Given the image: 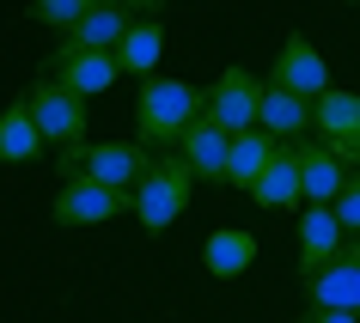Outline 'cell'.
I'll return each mask as SVG.
<instances>
[{
  "instance_id": "22",
  "label": "cell",
  "mask_w": 360,
  "mask_h": 323,
  "mask_svg": "<svg viewBox=\"0 0 360 323\" xmlns=\"http://www.w3.org/2000/svg\"><path fill=\"white\" fill-rule=\"evenodd\" d=\"M342 220V232H348V244H360V171H348V183H342V195L330 202Z\"/></svg>"
},
{
  "instance_id": "10",
  "label": "cell",
  "mask_w": 360,
  "mask_h": 323,
  "mask_svg": "<svg viewBox=\"0 0 360 323\" xmlns=\"http://www.w3.org/2000/svg\"><path fill=\"white\" fill-rule=\"evenodd\" d=\"M342 250H348V232H342L336 208H305L300 213V275H305V281L323 275Z\"/></svg>"
},
{
  "instance_id": "1",
  "label": "cell",
  "mask_w": 360,
  "mask_h": 323,
  "mask_svg": "<svg viewBox=\"0 0 360 323\" xmlns=\"http://www.w3.org/2000/svg\"><path fill=\"white\" fill-rule=\"evenodd\" d=\"M195 122H202V86L171 79V74L141 79V92H134V134H141V147H177Z\"/></svg>"
},
{
  "instance_id": "25",
  "label": "cell",
  "mask_w": 360,
  "mask_h": 323,
  "mask_svg": "<svg viewBox=\"0 0 360 323\" xmlns=\"http://www.w3.org/2000/svg\"><path fill=\"white\" fill-rule=\"evenodd\" d=\"M348 171H360V147H354V159H348Z\"/></svg>"
},
{
  "instance_id": "7",
  "label": "cell",
  "mask_w": 360,
  "mask_h": 323,
  "mask_svg": "<svg viewBox=\"0 0 360 323\" xmlns=\"http://www.w3.org/2000/svg\"><path fill=\"white\" fill-rule=\"evenodd\" d=\"M129 31H134V13H129V6H122V0H98L92 13H86V19H79L74 31H68V37L56 43L49 67H56V61H74V55H86V49H116V43L129 37Z\"/></svg>"
},
{
  "instance_id": "23",
  "label": "cell",
  "mask_w": 360,
  "mask_h": 323,
  "mask_svg": "<svg viewBox=\"0 0 360 323\" xmlns=\"http://www.w3.org/2000/svg\"><path fill=\"white\" fill-rule=\"evenodd\" d=\"M300 323H360V311H323V305H305Z\"/></svg>"
},
{
  "instance_id": "6",
  "label": "cell",
  "mask_w": 360,
  "mask_h": 323,
  "mask_svg": "<svg viewBox=\"0 0 360 323\" xmlns=\"http://www.w3.org/2000/svg\"><path fill=\"white\" fill-rule=\"evenodd\" d=\"M129 208H134L129 190H104L92 177H61L56 202H49L56 226H110V220H122Z\"/></svg>"
},
{
  "instance_id": "17",
  "label": "cell",
  "mask_w": 360,
  "mask_h": 323,
  "mask_svg": "<svg viewBox=\"0 0 360 323\" xmlns=\"http://www.w3.org/2000/svg\"><path fill=\"white\" fill-rule=\"evenodd\" d=\"M56 79L74 98H98V92H110L116 79H122V67H116V49H86L74 61H56Z\"/></svg>"
},
{
  "instance_id": "12",
  "label": "cell",
  "mask_w": 360,
  "mask_h": 323,
  "mask_svg": "<svg viewBox=\"0 0 360 323\" xmlns=\"http://www.w3.org/2000/svg\"><path fill=\"white\" fill-rule=\"evenodd\" d=\"M177 159L195 171V183H226V165H232V134L214 128L208 116L195 122L184 140H177Z\"/></svg>"
},
{
  "instance_id": "19",
  "label": "cell",
  "mask_w": 360,
  "mask_h": 323,
  "mask_svg": "<svg viewBox=\"0 0 360 323\" xmlns=\"http://www.w3.org/2000/svg\"><path fill=\"white\" fill-rule=\"evenodd\" d=\"M159 55H165V25L159 19H134V31L116 43V67L122 74H141V79L159 74Z\"/></svg>"
},
{
  "instance_id": "21",
  "label": "cell",
  "mask_w": 360,
  "mask_h": 323,
  "mask_svg": "<svg viewBox=\"0 0 360 323\" xmlns=\"http://www.w3.org/2000/svg\"><path fill=\"white\" fill-rule=\"evenodd\" d=\"M92 6H98V0H31L25 13H31L37 25H49V31H61V37H68V31H74Z\"/></svg>"
},
{
  "instance_id": "26",
  "label": "cell",
  "mask_w": 360,
  "mask_h": 323,
  "mask_svg": "<svg viewBox=\"0 0 360 323\" xmlns=\"http://www.w3.org/2000/svg\"><path fill=\"white\" fill-rule=\"evenodd\" d=\"M348 6H360V0H348Z\"/></svg>"
},
{
  "instance_id": "4",
  "label": "cell",
  "mask_w": 360,
  "mask_h": 323,
  "mask_svg": "<svg viewBox=\"0 0 360 323\" xmlns=\"http://www.w3.org/2000/svg\"><path fill=\"white\" fill-rule=\"evenodd\" d=\"M263 92L269 86L250 67H220L214 86H202V116H208L214 128H226V134H250L263 122Z\"/></svg>"
},
{
  "instance_id": "3",
  "label": "cell",
  "mask_w": 360,
  "mask_h": 323,
  "mask_svg": "<svg viewBox=\"0 0 360 323\" xmlns=\"http://www.w3.org/2000/svg\"><path fill=\"white\" fill-rule=\"evenodd\" d=\"M190 202H195V171L177 152H165V159H153V171L134 190V220L147 232H165V226H177L190 213Z\"/></svg>"
},
{
  "instance_id": "14",
  "label": "cell",
  "mask_w": 360,
  "mask_h": 323,
  "mask_svg": "<svg viewBox=\"0 0 360 323\" xmlns=\"http://www.w3.org/2000/svg\"><path fill=\"white\" fill-rule=\"evenodd\" d=\"M348 183V165L323 140H300V190H305V208H330Z\"/></svg>"
},
{
  "instance_id": "8",
  "label": "cell",
  "mask_w": 360,
  "mask_h": 323,
  "mask_svg": "<svg viewBox=\"0 0 360 323\" xmlns=\"http://www.w3.org/2000/svg\"><path fill=\"white\" fill-rule=\"evenodd\" d=\"M269 86H275V92H293V98H311V104H318L323 92H336V79H330L323 55L311 49V37H287V49L275 55Z\"/></svg>"
},
{
  "instance_id": "18",
  "label": "cell",
  "mask_w": 360,
  "mask_h": 323,
  "mask_svg": "<svg viewBox=\"0 0 360 323\" xmlns=\"http://www.w3.org/2000/svg\"><path fill=\"white\" fill-rule=\"evenodd\" d=\"M275 134H263V128H250V134H232V165H226V183L232 190H257V177L269 171V159H275Z\"/></svg>"
},
{
  "instance_id": "9",
  "label": "cell",
  "mask_w": 360,
  "mask_h": 323,
  "mask_svg": "<svg viewBox=\"0 0 360 323\" xmlns=\"http://www.w3.org/2000/svg\"><path fill=\"white\" fill-rule=\"evenodd\" d=\"M311 134H323V147L348 165L354 147H360V92H342V86H336V92H323L318 110H311Z\"/></svg>"
},
{
  "instance_id": "16",
  "label": "cell",
  "mask_w": 360,
  "mask_h": 323,
  "mask_svg": "<svg viewBox=\"0 0 360 323\" xmlns=\"http://www.w3.org/2000/svg\"><path fill=\"white\" fill-rule=\"evenodd\" d=\"M250 263H257V238H250L245 226H220V232H208V244H202V268H208L214 281H238Z\"/></svg>"
},
{
  "instance_id": "13",
  "label": "cell",
  "mask_w": 360,
  "mask_h": 323,
  "mask_svg": "<svg viewBox=\"0 0 360 323\" xmlns=\"http://www.w3.org/2000/svg\"><path fill=\"white\" fill-rule=\"evenodd\" d=\"M305 299L323 305V311H360V244H348L323 275H311Z\"/></svg>"
},
{
  "instance_id": "2",
  "label": "cell",
  "mask_w": 360,
  "mask_h": 323,
  "mask_svg": "<svg viewBox=\"0 0 360 323\" xmlns=\"http://www.w3.org/2000/svg\"><path fill=\"white\" fill-rule=\"evenodd\" d=\"M153 171V152L141 140H86V147L61 152V177H92L104 190H141V177Z\"/></svg>"
},
{
  "instance_id": "11",
  "label": "cell",
  "mask_w": 360,
  "mask_h": 323,
  "mask_svg": "<svg viewBox=\"0 0 360 323\" xmlns=\"http://www.w3.org/2000/svg\"><path fill=\"white\" fill-rule=\"evenodd\" d=\"M250 202L263 213H287V208H305V190H300V140H281L275 159H269V171L257 177V190Z\"/></svg>"
},
{
  "instance_id": "15",
  "label": "cell",
  "mask_w": 360,
  "mask_h": 323,
  "mask_svg": "<svg viewBox=\"0 0 360 323\" xmlns=\"http://www.w3.org/2000/svg\"><path fill=\"white\" fill-rule=\"evenodd\" d=\"M43 147H49V140H43L31 104H25V98H13V104L0 110V165H37Z\"/></svg>"
},
{
  "instance_id": "20",
  "label": "cell",
  "mask_w": 360,
  "mask_h": 323,
  "mask_svg": "<svg viewBox=\"0 0 360 323\" xmlns=\"http://www.w3.org/2000/svg\"><path fill=\"white\" fill-rule=\"evenodd\" d=\"M263 86H269V79H263ZM311 110H318L311 98H293V92H275V86H269V92H263V122H257V128L275 134V140H293V134L311 128Z\"/></svg>"
},
{
  "instance_id": "5",
  "label": "cell",
  "mask_w": 360,
  "mask_h": 323,
  "mask_svg": "<svg viewBox=\"0 0 360 323\" xmlns=\"http://www.w3.org/2000/svg\"><path fill=\"white\" fill-rule=\"evenodd\" d=\"M25 104H31V116H37L43 140H49L56 152L86 147V140H92V128H86V98H74L61 79H43V86H31V92H25Z\"/></svg>"
},
{
  "instance_id": "24",
  "label": "cell",
  "mask_w": 360,
  "mask_h": 323,
  "mask_svg": "<svg viewBox=\"0 0 360 323\" xmlns=\"http://www.w3.org/2000/svg\"><path fill=\"white\" fill-rule=\"evenodd\" d=\"M122 6H129V13H141V19H153V13H159L165 0H122Z\"/></svg>"
}]
</instances>
